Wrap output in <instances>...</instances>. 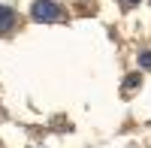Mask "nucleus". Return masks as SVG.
<instances>
[{
	"mask_svg": "<svg viewBox=\"0 0 151 148\" xmlns=\"http://www.w3.org/2000/svg\"><path fill=\"white\" fill-rule=\"evenodd\" d=\"M30 15H33V21L48 24V21H58L60 18V6L55 3V0H36L33 9H30Z\"/></svg>",
	"mask_w": 151,
	"mask_h": 148,
	"instance_id": "obj_1",
	"label": "nucleus"
},
{
	"mask_svg": "<svg viewBox=\"0 0 151 148\" xmlns=\"http://www.w3.org/2000/svg\"><path fill=\"white\" fill-rule=\"evenodd\" d=\"M12 24H15V12L9 6H0V30H12Z\"/></svg>",
	"mask_w": 151,
	"mask_h": 148,
	"instance_id": "obj_2",
	"label": "nucleus"
},
{
	"mask_svg": "<svg viewBox=\"0 0 151 148\" xmlns=\"http://www.w3.org/2000/svg\"><path fill=\"white\" fill-rule=\"evenodd\" d=\"M139 82H142V79H139V73H133V76H130L127 82H124V94H130V91H133V88H136Z\"/></svg>",
	"mask_w": 151,
	"mask_h": 148,
	"instance_id": "obj_3",
	"label": "nucleus"
},
{
	"mask_svg": "<svg viewBox=\"0 0 151 148\" xmlns=\"http://www.w3.org/2000/svg\"><path fill=\"white\" fill-rule=\"evenodd\" d=\"M139 67L151 70V52H142V55H139Z\"/></svg>",
	"mask_w": 151,
	"mask_h": 148,
	"instance_id": "obj_4",
	"label": "nucleus"
},
{
	"mask_svg": "<svg viewBox=\"0 0 151 148\" xmlns=\"http://www.w3.org/2000/svg\"><path fill=\"white\" fill-rule=\"evenodd\" d=\"M127 3H136V0H127Z\"/></svg>",
	"mask_w": 151,
	"mask_h": 148,
	"instance_id": "obj_5",
	"label": "nucleus"
}]
</instances>
